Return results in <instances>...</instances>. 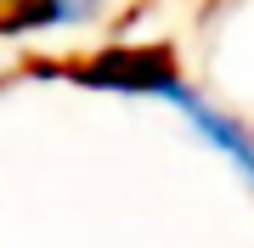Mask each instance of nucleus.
<instances>
[{"label":"nucleus","instance_id":"f257e3e1","mask_svg":"<svg viewBox=\"0 0 254 248\" xmlns=\"http://www.w3.org/2000/svg\"><path fill=\"white\" fill-rule=\"evenodd\" d=\"M153 101H164V107H170L175 119L192 130V141H198V147H209V152H215L220 164H226L237 181L254 192V124H249V119H237L232 107H220L215 96H203L198 85L181 79V74L164 85Z\"/></svg>","mask_w":254,"mask_h":248},{"label":"nucleus","instance_id":"f03ea898","mask_svg":"<svg viewBox=\"0 0 254 248\" xmlns=\"http://www.w3.org/2000/svg\"><path fill=\"white\" fill-rule=\"evenodd\" d=\"M175 74H181V68H175L170 46H108V51L79 56V62L68 68V79H79V85L119 91V96H147V101H153Z\"/></svg>","mask_w":254,"mask_h":248},{"label":"nucleus","instance_id":"7ed1b4c3","mask_svg":"<svg viewBox=\"0 0 254 248\" xmlns=\"http://www.w3.org/2000/svg\"><path fill=\"white\" fill-rule=\"evenodd\" d=\"M113 0H0V34H68L96 28Z\"/></svg>","mask_w":254,"mask_h":248}]
</instances>
